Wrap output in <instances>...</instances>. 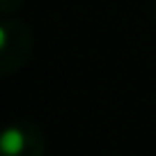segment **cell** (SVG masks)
Segmentation results:
<instances>
[{
  "label": "cell",
  "mask_w": 156,
  "mask_h": 156,
  "mask_svg": "<svg viewBox=\"0 0 156 156\" xmlns=\"http://www.w3.org/2000/svg\"><path fill=\"white\" fill-rule=\"evenodd\" d=\"M30 51H32V32L28 30V25L12 19L2 21L0 25V73L7 76L21 69Z\"/></svg>",
  "instance_id": "obj_1"
},
{
  "label": "cell",
  "mask_w": 156,
  "mask_h": 156,
  "mask_svg": "<svg viewBox=\"0 0 156 156\" xmlns=\"http://www.w3.org/2000/svg\"><path fill=\"white\" fill-rule=\"evenodd\" d=\"M44 133L32 122H14L2 131L0 156H44Z\"/></svg>",
  "instance_id": "obj_2"
},
{
  "label": "cell",
  "mask_w": 156,
  "mask_h": 156,
  "mask_svg": "<svg viewBox=\"0 0 156 156\" xmlns=\"http://www.w3.org/2000/svg\"><path fill=\"white\" fill-rule=\"evenodd\" d=\"M154 19H156V0H154Z\"/></svg>",
  "instance_id": "obj_4"
},
{
  "label": "cell",
  "mask_w": 156,
  "mask_h": 156,
  "mask_svg": "<svg viewBox=\"0 0 156 156\" xmlns=\"http://www.w3.org/2000/svg\"><path fill=\"white\" fill-rule=\"evenodd\" d=\"M0 2H2V9L5 12H12L16 5H19V0H0Z\"/></svg>",
  "instance_id": "obj_3"
}]
</instances>
